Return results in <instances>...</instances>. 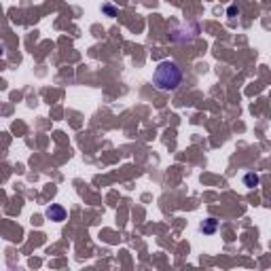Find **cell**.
Masks as SVG:
<instances>
[{"label":"cell","instance_id":"cell-3","mask_svg":"<svg viewBox=\"0 0 271 271\" xmlns=\"http://www.w3.org/2000/svg\"><path fill=\"white\" fill-rule=\"evenodd\" d=\"M199 229H202L204 235H214L216 229H218V220H216V218H208V220H204Z\"/></svg>","mask_w":271,"mask_h":271},{"label":"cell","instance_id":"cell-7","mask_svg":"<svg viewBox=\"0 0 271 271\" xmlns=\"http://www.w3.org/2000/svg\"><path fill=\"white\" fill-rule=\"evenodd\" d=\"M5 51H7V49H5V45L0 43V57H5Z\"/></svg>","mask_w":271,"mask_h":271},{"label":"cell","instance_id":"cell-4","mask_svg":"<svg viewBox=\"0 0 271 271\" xmlns=\"http://www.w3.org/2000/svg\"><path fill=\"white\" fill-rule=\"evenodd\" d=\"M260 185V178H258V174H254V172H248L246 176H244V187L246 189H256Z\"/></svg>","mask_w":271,"mask_h":271},{"label":"cell","instance_id":"cell-6","mask_svg":"<svg viewBox=\"0 0 271 271\" xmlns=\"http://www.w3.org/2000/svg\"><path fill=\"white\" fill-rule=\"evenodd\" d=\"M104 11H106L108 15H115V13H117V11H115V9H113V7H104Z\"/></svg>","mask_w":271,"mask_h":271},{"label":"cell","instance_id":"cell-2","mask_svg":"<svg viewBox=\"0 0 271 271\" xmlns=\"http://www.w3.org/2000/svg\"><path fill=\"white\" fill-rule=\"evenodd\" d=\"M45 216L49 220H53V223H62V220H66V208L59 204H51L45 210Z\"/></svg>","mask_w":271,"mask_h":271},{"label":"cell","instance_id":"cell-5","mask_svg":"<svg viewBox=\"0 0 271 271\" xmlns=\"http://www.w3.org/2000/svg\"><path fill=\"white\" fill-rule=\"evenodd\" d=\"M227 15H229V17H237V15H239V9H237V7H229V9H227Z\"/></svg>","mask_w":271,"mask_h":271},{"label":"cell","instance_id":"cell-1","mask_svg":"<svg viewBox=\"0 0 271 271\" xmlns=\"http://www.w3.org/2000/svg\"><path fill=\"white\" fill-rule=\"evenodd\" d=\"M183 68H180L176 62L172 59H165L155 68V74H153V85L159 89V92H176V89L183 85Z\"/></svg>","mask_w":271,"mask_h":271}]
</instances>
